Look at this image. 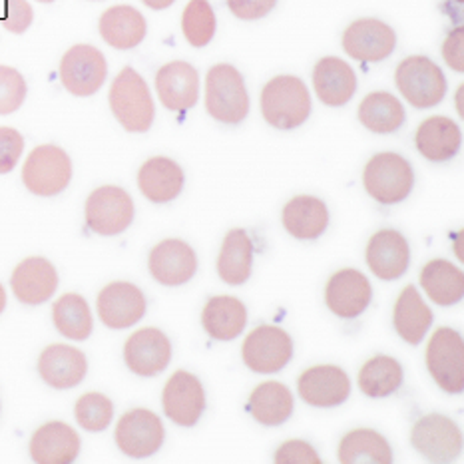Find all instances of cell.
<instances>
[{"label": "cell", "mask_w": 464, "mask_h": 464, "mask_svg": "<svg viewBox=\"0 0 464 464\" xmlns=\"http://www.w3.org/2000/svg\"><path fill=\"white\" fill-rule=\"evenodd\" d=\"M313 86L323 104L341 108L357 92V74L345 60L327 56L313 68Z\"/></svg>", "instance_id": "25"}, {"label": "cell", "mask_w": 464, "mask_h": 464, "mask_svg": "<svg viewBox=\"0 0 464 464\" xmlns=\"http://www.w3.org/2000/svg\"><path fill=\"white\" fill-rule=\"evenodd\" d=\"M118 449L126 457L148 459L164 445L166 430L156 412L148 409H134L120 417L114 432Z\"/></svg>", "instance_id": "12"}, {"label": "cell", "mask_w": 464, "mask_h": 464, "mask_svg": "<svg viewBox=\"0 0 464 464\" xmlns=\"http://www.w3.org/2000/svg\"><path fill=\"white\" fill-rule=\"evenodd\" d=\"M10 289L23 305H43L58 289L56 267L44 257H26L13 271Z\"/></svg>", "instance_id": "22"}, {"label": "cell", "mask_w": 464, "mask_h": 464, "mask_svg": "<svg viewBox=\"0 0 464 464\" xmlns=\"http://www.w3.org/2000/svg\"><path fill=\"white\" fill-rule=\"evenodd\" d=\"M442 58L455 72H464V28L450 30L445 44H442Z\"/></svg>", "instance_id": "46"}, {"label": "cell", "mask_w": 464, "mask_h": 464, "mask_svg": "<svg viewBox=\"0 0 464 464\" xmlns=\"http://www.w3.org/2000/svg\"><path fill=\"white\" fill-rule=\"evenodd\" d=\"M74 417L88 432H102L114 419V405L102 392H86L76 401Z\"/></svg>", "instance_id": "40"}, {"label": "cell", "mask_w": 464, "mask_h": 464, "mask_svg": "<svg viewBox=\"0 0 464 464\" xmlns=\"http://www.w3.org/2000/svg\"><path fill=\"white\" fill-rule=\"evenodd\" d=\"M5 307H6V291H5L3 284H0V313L5 311Z\"/></svg>", "instance_id": "48"}, {"label": "cell", "mask_w": 464, "mask_h": 464, "mask_svg": "<svg viewBox=\"0 0 464 464\" xmlns=\"http://www.w3.org/2000/svg\"><path fill=\"white\" fill-rule=\"evenodd\" d=\"M231 14L239 20H259L276 8L277 0H226Z\"/></svg>", "instance_id": "45"}, {"label": "cell", "mask_w": 464, "mask_h": 464, "mask_svg": "<svg viewBox=\"0 0 464 464\" xmlns=\"http://www.w3.org/2000/svg\"><path fill=\"white\" fill-rule=\"evenodd\" d=\"M339 460L341 464H355V462L391 464L392 450H391L389 440L382 437L381 432L372 429H355L341 439Z\"/></svg>", "instance_id": "36"}, {"label": "cell", "mask_w": 464, "mask_h": 464, "mask_svg": "<svg viewBox=\"0 0 464 464\" xmlns=\"http://www.w3.org/2000/svg\"><path fill=\"white\" fill-rule=\"evenodd\" d=\"M218 28L216 13L208 0H189L181 14V30L194 48H204L214 40Z\"/></svg>", "instance_id": "39"}, {"label": "cell", "mask_w": 464, "mask_h": 464, "mask_svg": "<svg viewBox=\"0 0 464 464\" xmlns=\"http://www.w3.org/2000/svg\"><path fill=\"white\" fill-rule=\"evenodd\" d=\"M78 455V432L63 420L46 422L30 439V457L36 464H70Z\"/></svg>", "instance_id": "24"}, {"label": "cell", "mask_w": 464, "mask_h": 464, "mask_svg": "<svg viewBox=\"0 0 464 464\" xmlns=\"http://www.w3.org/2000/svg\"><path fill=\"white\" fill-rule=\"evenodd\" d=\"M150 274L166 287L184 285L196 276L198 256L194 247L181 239H164L152 247L148 257Z\"/></svg>", "instance_id": "16"}, {"label": "cell", "mask_w": 464, "mask_h": 464, "mask_svg": "<svg viewBox=\"0 0 464 464\" xmlns=\"http://www.w3.org/2000/svg\"><path fill=\"white\" fill-rule=\"evenodd\" d=\"M184 169L179 168L178 161L164 156L150 158L138 171V188L152 204L174 201L184 189Z\"/></svg>", "instance_id": "26"}, {"label": "cell", "mask_w": 464, "mask_h": 464, "mask_svg": "<svg viewBox=\"0 0 464 464\" xmlns=\"http://www.w3.org/2000/svg\"><path fill=\"white\" fill-rule=\"evenodd\" d=\"M36 3H44V5H50V3H54V0H36Z\"/></svg>", "instance_id": "50"}, {"label": "cell", "mask_w": 464, "mask_h": 464, "mask_svg": "<svg viewBox=\"0 0 464 464\" xmlns=\"http://www.w3.org/2000/svg\"><path fill=\"white\" fill-rule=\"evenodd\" d=\"M411 445L429 462H452L462 450V432L455 420L432 412L415 422L411 430Z\"/></svg>", "instance_id": "11"}, {"label": "cell", "mask_w": 464, "mask_h": 464, "mask_svg": "<svg viewBox=\"0 0 464 464\" xmlns=\"http://www.w3.org/2000/svg\"><path fill=\"white\" fill-rule=\"evenodd\" d=\"M100 36L106 44L116 50H132L144 43L148 24L144 14L130 5H118L108 8L100 16Z\"/></svg>", "instance_id": "27"}, {"label": "cell", "mask_w": 464, "mask_h": 464, "mask_svg": "<svg viewBox=\"0 0 464 464\" xmlns=\"http://www.w3.org/2000/svg\"><path fill=\"white\" fill-rule=\"evenodd\" d=\"M24 138L14 128H0V176L10 174L23 158Z\"/></svg>", "instance_id": "43"}, {"label": "cell", "mask_w": 464, "mask_h": 464, "mask_svg": "<svg viewBox=\"0 0 464 464\" xmlns=\"http://www.w3.org/2000/svg\"><path fill=\"white\" fill-rule=\"evenodd\" d=\"M367 266L382 281H395L407 274L411 247L397 229H379L367 246Z\"/></svg>", "instance_id": "21"}, {"label": "cell", "mask_w": 464, "mask_h": 464, "mask_svg": "<svg viewBox=\"0 0 464 464\" xmlns=\"http://www.w3.org/2000/svg\"><path fill=\"white\" fill-rule=\"evenodd\" d=\"M146 295L142 289L128 281H114L100 291L96 309L98 317L110 329L134 327L146 315Z\"/></svg>", "instance_id": "15"}, {"label": "cell", "mask_w": 464, "mask_h": 464, "mask_svg": "<svg viewBox=\"0 0 464 464\" xmlns=\"http://www.w3.org/2000/svg\"><path fill=\"white\" fill-rule=\"evenodd\" d=\"M53 321L66 339L86 341L94 331V317L88 301L78 294H66L53 305Z\"/></svg>", "instance_id": "37"}, {"label": "cell", "mask_w": 464, "mask_h": 464, "mask_svg": "<svg viewBox=\"0 0 464 464\" xmlns=\"http://www.w3.org/2000/svg\"><path fill=\"white\" fill-rule=\"evenodd\" d=\"M294 392L284 382L277 381L261 382L247 401V412L264 427L284 425L294 415Z\"/></svg>", "instance_id": "30"}, {"label": "cell", "mask_w": 464, "mask_h": 464, "mask_svg": "<svg viewBox=\"0 0 464 464\" xmlns=\"http://www.w3.org/2000/svg\"><path fill=\"white\" fill-rule=\"evenodd\" d=\"M299 397L317 409L339 407L351 395L349 375L335 365H317L301 372L297 381Z\"/></svg>", "instance_id": "17"}, {"label": "cell", "mask_w": 464, "mask_h": 464, "mask_svg": "<svg viewBox=\"0 0 464 464\" xmlns=\"http://www.w3.org/2000/svg\"><path fill=\"white\" fill-rule=\"evenodd\" d=\"M359 122L372 134H392L405 124L407 112L391 92H371L359 104Z\"/></svg>", "instance_id": "35"}, {"label": "cell", "mask_w": 464, "mask_h": 464, "mask_svg": "<svg viewBox=\"0 0 464 464\" xmlns=\"http://www.w3.org/2000/svg\"><path fill=\"white\" fill-rule=\"evenodd\" d=\"M156 90L160 102L169 112H188L199 98L198 70L184 60H174L158 70Z\"/></svg>", "instance_id": "19"}, {"label": "cell", "mask_w": 464, "mask_h": 464, "mask_svg": "<svg viewBox=\"0 0 464 464\" xmlns=\"http://www.w3.org/2000/svg\"><path fill=\"white\" fill-rule=\"evenodd\" d=\"M241 357L254 372H279L294 359V339L277 325H259L246 337Z\"/></svg>", "instance_id": "10"}, {"label": "cell", "mask_w": 464, "mask_h": 464, "mask_svg": "<svg viewBox=\"0 0 464 464\" xmlns=\"http://www.w3.org/2000/svg\"><path fill=\"white\" fill-rule=\"evenodd\" d=\"M372 287L357 269H341L333 274L325 287V304L341 319H355L371 305Z\"/></svg>", "instance_id": "20"}, {"label": "cell", "mask_w": 464, "mask_h": 464, "mask_svg": "<svg viewBox=\"0 0 464 464\" xmlns=\"http://www.w3.org/2000/svg\"><path fill=\"white\" fill-rule=\"evenodd\" d=\"M142 3H144L148 8H152V10H164V8L174 5L176 0H142Z\"/></svg>", "instance_id": "47"}, {"label": "cell", "mask_w": 464, "mask_h": 464, "mask_svg": "<svg viewBox=\"0 0 464 464\" xmlns=\"http://www.w3.org/2000/svg\"><path fill=\"white\" fill-rule=\"evenodd\" d=\"M457 102H459V114H460V116H464V114H462V88H459V94H457Z\"/></svg>", "instance_id": "49"}, {"label": "cell", "mask_w": 464, "mask_h": 464, "mask_svg": "<svg viewBox=\"0 0 464 464\" xmlns=\"http://www.w3.org/2000/svg\"><path fill=\"white\" fill-rule=\"evenodd\" d=\"M86 226L98 236H120L134 221V199L124 188H96L86 199Z\"/></svg>", "instance_id": "8"}, {"label": "cell", "mask_w": 464, "mask_h": 464, "mask_svg": "<svg viewBox=\"0 0 464 464\" xmlns=\"http://www.w3.org/2000/svg\"><path fill=\"white\" fill-rule=\"evenodd\" d=\"M462 132L457 122L447 116H430L420 122L415 134V146L429 161H449L459 154Z\"/></svg>", "instance_id": "29"}, {"label": "cell", "mask_w": 464, "mask_h": 464, "mask_svg": "<svg viewBox=\"0 0 464 464\" xmlns=\"http://www.w3.org/2000/svg\"><path fill=\"white\" fill-rule=\"evenodd\" d=\"M457 3H460V5H462V3H464V0H457Z\"/></svg>", "instance_id": "51"}, {"label": "cell", "mask_w": 464, "mask_h": 464, "mask_svg": "<svg viewBox=\"0 0 464 464\" xmlns=\"http://www.w3.org/2000/svg\"><path fill=\"white\" fill-rule=\"evenodd\" d=\"M254 267V241L246 229H229L218 257V276L227 285H244Z\"/></svg>", "instance_id": "33"}, {"label": "cell", "mask_w": 464, "mask_h": 464, "mask_svg": "<svg viewBox=\"0 0 464 464\" xmlns=\"http://www.w3.org/2000/svg\"><path fill=\"white\" fill-rule=\"evenodd\" d=\"M108 78L104 54L92 44H76L60 60V82L72 96H94Z\"/></svg>", "instance_id": "9"}, {"label": "cell", "mask_w": 464, "mask_h": 464, "mask_svg": "<svg viewBox=\"0 0 464 464\" xmlns=\"http://www.w3.org/2000/svg\"><path fill=\"white\" fill-rule=\"evenodd\" d=\"M124 361L138 377H156L171 361V343L156 327H146L130 335L124 345Z\"/></svg>", "instance_id": "18"}, {"label": "cell", "mask_w": 464, "mask_h": 464, "mask_svg": "<svg viewBox=\"0 0 464 464\" xmlns=\"http://www.w3.org/2000/svg\"><path fill=\"white\" fill-rule=\"evenodd\" d=\"M70 179H72V161L63 148L53 144L34 148L23 166L26 189L40 198L63 194Z\"/></svg>", "instance_id": "6"}, {"label": "cell", "mask_w": 464, "mask_h": 464, "mask_svg": "<svg viewBox=\"0 0 464 464\" xmlns=\"http://www.w3.org/2000/svg\"><path fill=\"white\" fill-rule=\"evenodd\" d=\"M38 372L48 387L58 391L74 389L86 377L88 361L80 349L54 343L40 353Z\"/></svg>", "instance_id": "23"}, {"label": "cell", "mask_w": 464, "mask_h": 464, "mask_svg": "<svg viewBox=\"0 0 464 464\" xmlns=\"http://www.w3.org/2000/svg\"><path fill=\"white\" fill-rule=\"evenodd\" d=\"M405 379L401 362L395 357L377 355L359 371V389L371 399H385L397 392Z\"/></svg>", "instance_id": "38"}, {"label": "cell", "mask_w": 464, "mask_h": 464, "mask_svg": "<svg viewBox=\"0 0 464 464\" xmlns=\"http://www.w3.org/2000/svg\"><path fill=\"white\" fill-rule=\"evenodd\" d=\"M362 184L367 194L382 206L401 204L409 198L415 186V171L409 160L395 152H381L372 156L365 171H362Z\"/></svg>", "instance_id": "4"}, {"label": "cell", "mask_w": 464, "mask_h": 464, "mask_svg": "<svg viewBox=\"0 0 464 464\" xmlns=\"http://www.w3.org/2000/svg\"><path fill=\"white\" fill-rule=\"evenodd\" d=\"M108 98L114 118L128 132L144 134L152 128L156 118L154 100L146 80L132 66L120 70L110 86Z\"/></svg>", "instance_id": "2"}, {"label": "cell", "mask_w": 464, "mask_h": 464, "mask_svg": "<svg viewBox=\"0 0 464 464\" xmlns=\"http://www.w3.org/2000/svg\"><path fill=\"white\" fill-rule=\"evenodd\" d=\"M281 221L289 236L301 241H315L329 226V209L325 201L315 196H295L287 201Z\"/></svg>", "instance_id": "28"}, {"label": "cell", "mask_w": 464, "mask_h": 464, "mask_svg": "<svg viewBox=\"0 0 464 464\" xmlns=\"http://www.w3.org/2000/svg\"><path fill=\"white\" fill-rule=\"evenodd\" d=\"M276 462H279V464H291V462L319 464L321 457L317 455V450L305 440H287L276 452Z\"/></svg>", "instance_id": "44"}, {"label": "cell", "mask_w": 464, "mask_h": 464, "mask_svg": "<svg viewBox=\"0 0 464 464\" xmlns=\"http://www.w3.org/2000/svg\"><path fill=\"white\" fill-rule=\"evenodd\" d=\"M208 114L221 124L237 126L249 114V94L239 70L231 64H218L206 76Z\"/></svg>", "instance_id": "3"}, {"label": "cell", "mask_w": 464, "mask_h": 464, "mask_svg": "<svg viewBox=\"0 0 464 464\" xmlns=\"http://www.w3.org/2000/svg\"><path fill=\"white\" fill-rule=\"evenodd\" d=\"M26 80L13 66H0V116L14 114L26 100Z\"/></svg>", "instance_id": "41"}, {"label": "cell", "mask_w": 464, "mask_h": 464, "mask_svg": "<svg viewBox=\"0 0 464 464\" xmlns=\"http://www.w3.org/2000/svg\"><path fill=\"white\" fill-rule=\"evenodd\" d=\"M420 287L432 304L440 307L457 305L464 295V274L447 259H432L420 271Z\"/></svg>", "instance_id": "34"}, {"label": "cell", "mask_w": 464, "mask_h": 464, "mask_svg": "<svg viewBox=\"0 0 464 464\" xmlns=\"http://www.w3.org/2000/svg\"><path fill=\"white\" fill-rule=\"evenodd\" d=\"M166 417L179 427H196L206 411V391L189 371H176L161 392Z\"/></svg>", "instance_id": "13"}, {"label": "cell", "mask_w": 464, "mask_h": 464, "mask_svg": "<svg viewBox=\"0 0 464 464\" xmlns=\"http://www.w3.org/2000/svg\"><path fill=\"white\" fill-rule=\"evenodd\" d=\"M427 369L437 385L459 395L464 391V341L460 333L450 327H440L427 345Z\"/></svg>", "instance_id": "7"}, {"label": "cell", "mask_w": 464, "mask_h": 464, "mask_svg": "<svg viewBox=\"0 0 464 464\" xmlns=\"http://www.w3.org/2000/svg\"><path fill=\"white\" fill-rule=\"evenodd\" d=\"M261 114L277 130H295L307 122L311 114V94L297 76H276L261 90Z\"/></svg>", "instance_id": "1"}, {"label": "cell", "mask_w": 464, "mask_h": 464, "mask_svg": "<svg viewBox=\"0 0 464 464\" xmlns=\"http://www.w3.org/2000/svg\"><path fill=\"white\" fill-rule=\"evenodd\" d=\"M392 325L402 341L409 345H420L432 325V311L422 301L419 289L415 285H407L401 291V295L392 311Z\"/></svg>", "instance_id": "32"}, {"label": "cell", "mask_w": 464, "mask_h": 464, "mask_svg": "<svg viewBox=\"0 0 464 464\" xmlns=\"http://www.w3.org/2000/svg\"><path fill=\"white\" fill-rule=\"evenodd\" d=\"M34 20V10L26 0H0V24L14 34H23Z\"/></svg>", "instance_id": "42"}, {"label": "cell", "mask_w": 464, "mask_h": 464, "mask_svg": "<svg viewBox=\"0 0 464 464\" xmlns=\"http://www.w3.org/2000/svg\"><path fill=\"white\" fill-rule=\"evenodd\" d=\"M399 92L415 108H435L447 96V78L440 66L427 56H409L397 66Z\"/></svg>", "instance_id": "5"}, {"label": "cell", "mask_w": 464, "mask_h": 464, "mask_svg": "<svg viewBox=\"0 0 464 464\" xmlns=\"http://www.w3.org/2000/svg\"><path fill=\"white\" fill-rule=\"evenodd\" d=\"M397 46V34L379 18H359L343 34V50L362 64L382 63Z\"/></svg>", "instance_id": "14"}, {"label": "cell", "mask_w": 464, "mask_h": 464, "mask_svg": "<svg viewBox=\"0 0 464 464\" xmlns=\"http://www.w3.org/2000/svg\"><path fill=\"white\" fill-rule=\"evenodd\" d=\"M201 325L211 339L234 341L246 331L247 309L237 297H211L201 313Z\"/></svg>", "instance_id": "31"}]
</instances>
